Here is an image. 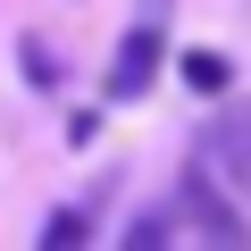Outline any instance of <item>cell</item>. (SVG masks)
<instances>
[{
	"mask_svg": "<svg viewBox=\"0 0 251 251\" xmlns=\"http://www.w3.org/2000/svg\"><path fill=\"white\" fill-rule=\"evenodd\" d=\"M159 67H168V34H159V17H143V25H126V34H117L100 92H109V100H143V92L159 84Z\"/></svg>",
	"mask_w": 251,
	"mask_h": 251,
	"instance_id": "6da1fadb",
	"label": "cell"
},
{
	"mask_svg": "<svg viewBox=\"0 0 251 251\" xmlns=\"http://www.w3.org/2000/svg\"><path fill=\"white\" fill-rule=\"evenodd\" d=\"M42 243H92V209H59V218H42Z\"/></svg>",
	"mask_w": 251,
	"mask_h": 251,
	"instance_id": "8992f818",
	"label": "cell"
},
{
	"mask_svg": "<svg viewBox=\"0 0 251 251\" xmlns=\"http://www.w3.org/2000/svg\"><path fill=\"white\" fill-rule=\"evenodd\" d=\"M193 143H201V159L226 176V193H243V201H251V100H218V109H209V126H201Z\"/></svg>",
	"mask_w": 251,
	"mask_h": 251,
	"instance_id": "7a4b0ae2",
	"label": "cell"
},
{
	"mask_svg": "<svg viewBox=\"0 0 251 251\" xmlns=\"http://www.w3.org/2000/svg\"><path fill=\"white\" fill-rule=\"evenodd\" d=\"M243 9H251V0H243Z\"/></svg>",
	"mask_w": 251,
	"mask_h": 251,
	"instance_id": "30bf717a",
	"label": "cell"
},
{
	"mask_svg": "<svg viewBox=\"0 0 251 251\" xmlns=\"http://www.w3.org/2000/svg\"><path fill=\"white\" fill-rule=\"evenodd\" d=\"M168 234H176V218H134V226H126L134 251H151V243H168Z\"/></svg>",
	"mask_w": 251,
	"mask_h": 251,
	"instance_id": "52a82bcc",
	"label": "cell"
},
{
	"mask_svg": "<svg viewBox=\"0 0 251 251\" xmlns=\"http://www.w3.org/2000/svg\"><path fill=\"white\" fill-rule=\"evenodd\" d=\"M67 143H75V151L100 143V109H75V117H67Z\"/></svg>",
	"mask_w": 251,
	"mask_h": 251,
	"instance_id": "ba28073f",
	"label": "cell"
},
{
	"mask_svg": "<svg viewBox=\"0 0 251 251\" xmlns=\"http://www.w3.org/2000/svg\"><path fill=\"white\" fill-rule=\"evenodd\" d=\"M176 193H184V209H193V226H201L209 243H226V251H243V243H251V218L226 201V176H209V159H193Z\"/></svg>",
	"mask_w": 251,
	"mask_h": 251,
	"instance_id": "3957f363",
	"label": "cell"
},
{
	"mask_svg": "<svg viewBox=\"0 0 251 251\" xmlns=\"http://www.w3.org/2000/svg\"><path fill=\"white\" fill-rule=\"evenodd\" d=\"M143 9H151V17H168V0H143Z\"/></svg>",
	"mask_w": 251,
	"mask_h": 251,
	"instance_id": "9c48e42d",
	"label": "cell"
},
{
	"mask_svg": "<svg viewBox=\"0 0 251 251\" xmlns=\"http://www.w3.org/2000/svg\"><path fill=\"white\" fill-rule=\"evenodd\" d=\"M17 67H25L34 92H59V84H67V75H59V50H50L42 34H17Z\"/></svg>",
	"mask_w": 251,
	"mask_h": 251,
	"instance_id": "5b68a950",
	"label": "cell"
},
{
	"mask_svg": "<svg viewBox=\"0 0 251 251\" xmlns=\"http://www.w3.org/2000/svg\"><path fill=\"white\" fill-rule=\"evenodd\" d=\"M176 75H184V92H201V100H226V92H234V59H226V50H209V42H201V50H184V59H176Z\"/></svg>",
	"mask_w": 251,
	"mask_h": 251,
	"instance_id": "277c9868",
	"label": "cell"
}]
</instances>
